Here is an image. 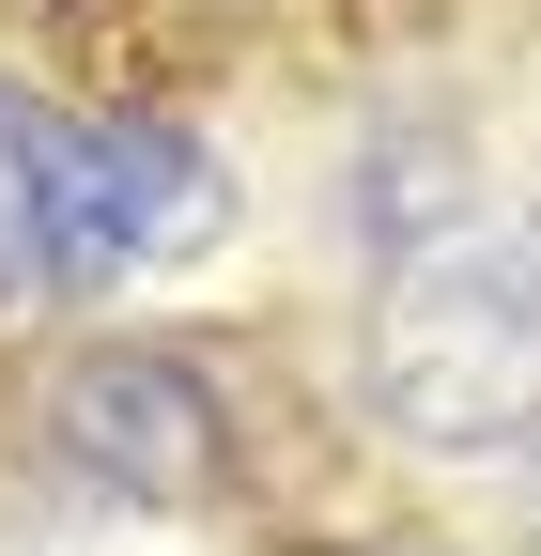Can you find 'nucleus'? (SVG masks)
<instances>
[{
    "instance_id": "obj_3",
    "label": "nucleus",
    "mask_w": 541,
    "mask_h": 556,
    "mask_svg": "<svg viewBox=\"0 0 541 556\" xmlns=\"http://www.w3.org/2000/svg\"><path fill=\"white\" fill-rule=\"evenodd\" d=\"M232 232V170L217 139L171 109H109L62 139V294H124V278H171Z\"/></svg>"
},
{
    "instance_id": "obj_4",
    "label": "nucleus",
    "mask_w": 541,
    "mask_h": 556,
    "mask_svg": "<svg viewBox=\"0 0 541 556\" xmlns=\"http://www.w3.org/2000/svg\"><path fill=\"white\" fill-rule=\"evenodd\" d=\"M62 139H78V124L0 78V309L62 294Z\"/></svg>"
},
{
    "instance_id": "obj_2",
    "label": "nucleus",
    "mask_w": 541,
    "mask_h": 556,
    "mask_svg": "<svg viewBox=\"0 0 541 556\" xmlns=\"http://www.w3.org/2000/svg\"><path fill=\"white\" fill-rule=\"evenodd\" d=\"M47 464L78 495H109V510L171 526V510H217L248 479V433H232V402H217L201 356H171V340H93L47 387Z\"/></svg>"
},
{
    "instance_id": "obj_1",
    "label": "nucleus",
    "mask_w": 541,
    "mask_h": 556,
    "mask_svg": "<svg viewBox=\"0 0 541 556\" xmlns=\"http://www.w3.org/2000/svg\"><path fill=\"white\" fill-rule=\"evenodd\" d=\"M372 417L418 464L541 448V217H464L372 278Z\"/></svg>"
},
{
    "instance_id": "obj_5",
    "label": "nucleus",
    "mask_w": 541,
    "mask_h": 556,
    "mask_svg": "<svg viewBox=\"0 0 541 556\" xmlns=\"http://www.w3.org/2000/svg\"><path fill=\"white\" fill-rule=\"evenodd\" d=\"M511 479H526V510H541V448H526V464H511Z\"/></svg>"
}]
</instances>
